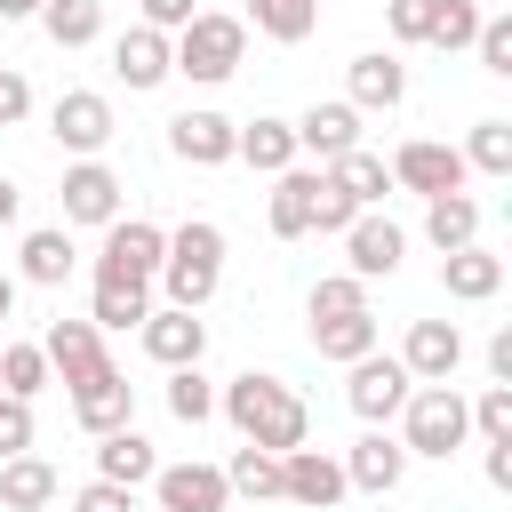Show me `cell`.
<instances>
[{"label": "cell", "mask_w": 512, "mask_h": 512, "mask_svg": "<svg viewBox=\"0 0 512 512\" xmlns=\"http://www.w3.org/2000/svg\"><path fill=\"white\" fill-rule=\"evenodd\" d=\"M312 352L352 368L360 352H376V312H336V320H312Z\"/></svg>", "instance_id": "4dcf8cb0"}, {"label": "cell", "mask_w": 512, "mask_h": 512, "mask_svg": "<svg viewBox=\"0 0 512 512\" xmlns=\"http://www.w3.org/2000/svg\"><path fill=\"white\" fill-rule=\"evenodd\" d=\"M168 416H176V424H208V416H216V392H208L200 360H192V368H168Z\"/></svg>", "instance_id": "e575fe53"}, {"label": "cell", "mask_w": 512, "mask_h": 512, "mask_svg": "<svg viewBox=\"0 0 512 512\" xmlns=\"http://www.w3.org/2000/svg\"><path fill=\"white\" fill-rule=\"evenodd\" d=\"M168 56H176V72L184 80H200V88H216V80H232L240 72V56H248V24L240 16H192L176 40H168Z\"/></svg>", "instance_id": "277c9868"}, {"label": "cell", "mask_w": 512, "mask_h": 512, "mask_svg": "<svg viewBox=\"0 0 512 512\" xmlns=\"http://www.w3.org/2000/svg\"><path fill=\"white\" fill-rule=\"evenodd\" d=\"M152 312V296L144 288H120V280H96V304H88V320L96 328H136Z\"/></svg>", "instance_id": "d590c367"}, {"label": "cell", "mask_w": 512, "mask_h": 512, "mask_svg": "<svg viewBox=\"0 0 512 512\" xmlns=\"http://www.w3.org/2000/svg\"><path fill=\"white\" fill-rule=\"evenodd\" d=\"M48 0H0V24H24V16H40Z\"/></svg>", "instance_id": "681fc988"}, {"label": "cell", "mask_w": 512, "mask_h": 512, "mask_svg": "<svg viewBox=\"0 0 512 512\" xmlns=\"http://www.w3.org/2000/svg\"><path fill=\"white\" fill-rule=\"evenodd\" d=\"M240 24H256L264 40H280V48H296V40H312L320 32V0H248V16Z\"/></svg>", "instance_id": "f1b7e54d"}, {"label": "cell", "mask_w": 512, "mask_h": 512, "mask_svg": "<svg viewBox=\"0 0 512 512\" xmlns=\"http://www.w3.org/2000/svg\"><path fill=\"white\" fill-rule=\"evenodd\" d=\"M472 48H480V64H488L496 80H512V16H480Z\"/></svg>", "instance_id": "ab89813d"}, {"label": "cell", "mask_w": 512, "mask_h": 512, "mask_svg": "<svg viewBox=\"0 0 512 512\" xmlns=\"http://www.w3.org/2000/svg\"><path fill=\"white\" fill-rule=\"evenodd\" d=\"M352 112H392L400 96H408V64L400 56H384V48H368V56H352Z\"/></svg>", "instance_id": "ffe728a7"}, {"label": "cell", "mask_w": 512, "mask_h": 512, "mask_svg": "<svg viewBox=\"0 0 512 512\" xmlns=\"http://www.w3.org/2000/svg\"><path fill=\"white\" fill-rule=\"evenodd\" d=\"M488 376H496V384H512V328H496V336H488Z\"/></svg>", "instance_id": "7dc6e473"}, {"label": "cell", "mask_w": 512, "mask_h": 512, "mask_svg": "<svg viewBox=\"0 0 512 512\" xmlns=\"http://www.w3.org/2000/svg\"><path fill=\"white\" fill-rule=\"evenodd\" d=\"M8 312H16V280L0 272V320H8Z\"/></svg>", "instance_id": "816d5d0a"}, {"label": "cell", "mask_w": 512, "mask_h": 512, "mask_svg": "<svg viewBox=\"0 0 512 512\" xmlns=\"http://www.w3.org/2000/svg\"><path fill=\"white\" fill-rule=\"evenodd\" d=\"M152 280L168 288V304L200 312V304L216 296V280H224V232H216L208 216L176 224V232H168V248H160V272H152Z\"/></svg>", "instance_id": "7a4b0ae2"}, {"label": "cell", "mask_w": 512, "mask_h": 512, "mask_svg": "<svg viewBox=\"0 0 512 512\" xmlns=\"http://www.w3.org/2000/svg\"><path fill=\"white\" fill-rule=\"evenodd\" d=\"M440 288H448L456 304H488V296L504 288V256H488L480 240H472V248H448V256H440Z\"/></svg>", "instance_id": "44dd1931"}, {"label": "cell", "mask_w": 512, "mask_h": 512, "mask_svg": "<svg viewBox=\"0 0 512 512\" xmlns=\"http://www.w3.org/2000/svg\"><path fill=\"white\" fill-rule=\"evenodd\" d=\"M464 168H480V176H512V120H472Z\"/></svg>", "instance_id": "836d02e7"}, {"label": "cell", "mask_w": 512, "mask_h": 512, "mask_svg": "<svg viewBox=\"0 0 512 512\" xmlns=\"http://www.w3.org/2000/svg\"><path fill=\"white\" fill-rule=\"evenodd\" d=\"M472 32H480V8L472 0H440V24H432L424 48H472Z\"/></svg>", "instance_id": "60d3db41"}, {"label": "cell", "mask_w": 512, "mask_h": 512, "mask_svg": "<svg viewBox=\"0 0 512 512\" xmlns=\"http://www.w3.org/2000/svg\"><path fill=\"white\" fill-rule=\"evenodd\" d=\"M160 248H168V232H160V224H144V216H112V224H104V256H96V280L152 288Z\"/></svg>", "instance_id": "5b68a950"}, {"label": "cell", "mask_w": 512, "mask_h": 512, "mask_svg": "<svg viewBox=\"0 0 512 512\" xmlns=\"http://www.w3.org/2000/svg\"><path fill=\"white\" fill-rule=\"evenodd\" d=\"M400 472H408V448H400L384 424H368V432L352 440V456H344V488H368V496H392Z\"/></svg>", "instance_id": "5bb4252c"}, {"label": "cell", "mask_w": 512, "mask_h": 512, "mask_svg": "<svg viewBox=\"0 0 512 512\" xmlns=\"http://www.w3.org/2000/svg\"><path fill=\"white\" fill-rule=\"evenodd\" d=\"M40 24H48V40H56V48H88V40L104 32V0H48V8H40Z\"/></svg>", "instance_id": "d6a6232c"}, {"label": "cell", "mask_w": 512, "mask_h": 512, "mask_svg": "<svg viewBox=\"0 0 512 512\" xmlns=\"http://www.w3.org/2000/svg\"><path fill=\"white\" fill-rule=\"evenodd\" d=\"M0 504H8V512L56 504V464H40V456H0Z\"/></svg>", "instance_id": "83f0119b"}, {"label": "cell", "mask_w": 512, "mask_h": 512, "mask_svg": "<svg viewBox=\"0 0 512 512\" xmlns=\"http://www.w3.org/2000/svg\"><path fill=\"white\" fill-rule=\"evenodd\" d=\"M160 472V456H152V440L136 432V424H120V432H96V480H120V488H144Z\"/></svg>", "instance_id": "7402d4cb"}, {"label": "cell", "mask_w": 512, "mask_h": 512, "mask_svg": "<svg viewBox=\"0 0 512 512\" xmlns=\"http://www.w3.org/2000/svg\"><path fill=\"white\" fill-rule=\"evenodd\" d=\"M280 496L304 504V512H328V504H344V464L320 456V448H288L280 456Z\"/></svg>", "instance_id": "8fae6325"}, {"label": "cell", "mask_w": 512, "mask_h": 512, "mask_svg": "<svg viewBox=\"0 0 512 512\" xmlns=\"http://www.w3.org/2000/svg\"><path fill=\"white\" fill-rule=\"evenodd\" d=\"M40 352H48V368H56L64 384H80V376L112 368V360H104V336H96V320H48Z\"/></svg>", "instance_id": "ac0fdd59"}, {"label": "cell", "mask_w": 512, "mask_h": 512, "mask_svg": "<svg viewBox=\"0 0 512 512\" xmlns=\"http://www.w3.org/2000/svg\"><path fill=\"white\" fill-rule=\"evenodd\" d=\"M192 16H200L192 0H144V24H152V32H184Z\"/></svg>", "instance_id": "bcb514c9"}, {"label": "cell", "mask_w": 512, "mask_h": 512, "mask_svg": "<svg viewBox=\"0 0 512 512\" xmlns=\"http://www.w3.org/2000/svg\"><path fill=\"white\" fill-rule=\"evenodd\" d=\"M288 128H296V152H320V160H336V152L360 144V112H352V104H312V112L288 120Z\"/></svg>", "instance_id": "603a6c76"}, {"label": "cell", "mask_w": 512, "mask_h": 512, "mask_svg": "<svg viewBox=\"0 0 512 512\" xmlns=\"http://www.w3.org/2000/svg\"><path fill=\"white\" fill-rule=\"evenodd\" d=\"M48 136H56L64 152H104V144H112V104H104L96 88H64V96L48 104Z\"/></svg>", "instance_id": "ba28073f"}, {"label": "cell", "mask_w": 512, "mask_h": 512, "mask_svg": "<svg viewBox=\"0 0 512 512\" xmlns=\"http://www.w3.org/2000/svg\"><path fill=\"white\" fill-rule=\"evenodd\" d=\"M464 432H472V408H464L456 384H416L400 400V448L408 456H456Z\"/></svg>", "instance_id": "3957f363"}, {"label": "cell", "mask_w": 512, "mask_h": 512, "mask_svg": "<svg viewBox=\"0 0 512 512\" xmlns=\"http://www.w3.org/2000/svg\"><path fill=\"white\" fill-rule=\"evenodd\" d=\"M32 448V400L0 392V456H24Z\"/></svg>", "instance_id": "7bdbcfd3"}, {"label": "cell", "mask_w": 512, "mask_h": 512, "mask_svg": "<svg viewBox=\"0 0 512 512\" xmlns=\"http://www.w3.org/2000/svg\"><path fill=\"white\" fill-rule=\"evenodd\" d=\"M136 336H144V352H152L160 368H192V360L208 352V328H200V312H184V304L144 312V320H136Z\"/></svg>", "instance_id": "7c38bea8"}, {"label": "cell", "mask_w": 512, "mask_h": 512, "mask_svg": "<svg viewBox=\"0 0 512 512\" xmlns=\"http://www.w3.org/2000/svg\"><path fill=\"white\" fill-rule=\"evenodd\" d=\"M152 496H160V512H224L232 504V488H224L216 464H160Z\"/></svg>", "instance_id": "9a60e30c"}, {"label": "cell", "mask_w": 512, "mask_h": 512, "mask_svg": "<svg viewBox=\"0 0 512 512\" xmlns=\"http://www.w3.org/2000/svg\"><path fill=\"white\" fill-rule=\"evenodd\" d=\"M72 512H136V488H120V480H88V488L72 496Z\"/></svg>", "instance_id": "ee69618b"}, {"label": "cell", "mask_w": 512, "mask_h": 512, "mask_svg": "<svg viewBox=\"0 0 512 512\" xmlns=\"http://www.w3.org/2000/svg\"><path fill=\"white\" fill-rule=\"evenodd\" d=\"M232 160L280 176V168H296V128H288V120H248V128L232 136Z\"/></svg>", "instance_id": "d4e9b609"}, {"label": "cell", "mask_w": 512, "mask_h": 512, "mask_svg": "<svg viewBox=\"0 0 512 512\" xmlns=\"http://www.w3.org/2000/svg\"><path fill=\"white\" fill-rule=\"evenodd\" d=\"M328 184H336L352 208H376V200L392 192V168H384L376 152H360V144H352V152H336V160H328Z\"/></svg>", "instance_id": "484cf974"}, {"label": "cell", "mask_w": 512, "mask_h": 512, "mask_svg": "<svg viewBox=\"0 0 512 512\" xmlns=\"http://www.w3.org/2000/svg\"><path fill=\"white\" fill-rule=\"evenodd\" d=\"M40 384H48V352H40V344H0V392L32 400Z\"/></svg>", "instance_id": "8d00e7d4"}, {"label": "cell", "mask_w": 512, "mask_h": 512, "mask_svg": "<svg viewBox=\"0 0 512 512\" xmlns=\"http://www.w3.org/2000/svg\"><path fill=\"white\" fill-rule=\"evenodd\" d=\"M312 208H320V168H280V184H272V232L280 240H304L312 232Z\"/></svg>", "instance_id": "cb8c5ba5"}, {"label": "cell", "mask_w": 512, "mask_h": 512, "mask_svg": "<svg viewBox=\"0 0 512 512\" xmlns=\"http://www.w3.org/2000/svg\"><path fill=\"white\" fill-rule=\"evenodd\" d=\"M488 480L512 488V440H488Z\"/></svg>", "instance_id": "c3c4849f"}, {"label": "cell", "mask_w": 512, "mask_h": 512, "mask_svg": "<svg viewBox=\"0 0 512 512\" xmlns=\"http://www.w3.org/2000/svg\"><path fill=\"white\" fill-rule=\"evenodd\" d=\"M112 216H120V176L104 160L64 168V224H112Z\"/></svg>", "instance_id": "e0dca14e"}, {"label": "cell", "mask_w": 512, "mask_h": 512, "mask_svg": "<svg viewBox=\"0 0 512 512\" xmlns=\"http://www.w3.org/2000/svg\"><path fill=\"white\" fill-rule=\"evenodd\" d=\"M336 312H368V280H352V272L312 280V320H336Z\"/></svg>", "instance_id": "74e56055"}, {"label": "cell", "mask_w": 512, "mask_h": 512, "mask_svg": "<svg viewBox=\"0 0 512 512\" xmlns=\"http://www.w3.org/2000/svg\"><path fill=\"white\" fill-rule=\"evenodd\" d=\"M472 408V432L480 440H512V384H488L480 400H464Z\"/></svg>", "instance_id": "f35d334b"}, {"label": "cell", "mask_w": 512, "mask_h": 512, "mask_svg": "<svg viewBox=\"0 0 512 512\" xmlns=\"http://www.w3.org/2000/svg\"><path fill=\"white\" fill-rule=\"evenodd\" d=\"M408 392H416V376H408L400 360H376V352H360V360H352L344 400H352V416H360V424H392Z\"/></svg>", "instance_id": "52a82bcc"}, {"label": "cell", "mask_w": 512, "mask_h": 512, "mask_svg": "<svg viewBox=\"0 0 512 512\" xmlns=\"http://www.w3.org/2000/svg\"><path fill=\"white\" fill-rule=\"evenodd\" d=\"M384 24H392V40H432L440 0H384Z\"/></svg>", "instance_id": "b9f144b4"}, {"label": "cell", "mask_w": 512, "mask_h": 512, "mask_svg": "<svg viewBox=\"0 0 512 512\" xmlns=\"http://www.w3.org/2000/svg\"><path fill=\"white\" fill-rule=\"evenodd\" d=\"M232 136H240V128H232L224 112H176V120H168V152L192 160V168H224V160H232Z\"/></svg>", "instance_id": "2e32d148"}, {"label": "cell", "mask_w": 512, "mask_h": 512, "mask_svg": "<svg viewBox=\"0 0 512 512\" xmlns=\"http://www.w3.org/2000/svg\"><path fill=\"white\" fill-rule=\"evenodd\" d=\"M224 488H232V496H256V504H264V496H280V456H272V448H256V440H240V448H232V464H224Z\"/></svg>", "instance_id": "1f68e13d"}, {"label": "cell", "mask_w": 512, "mask_h": 512, "mask_svg": "<svg viewBox=\"0 0 512 512\" xmlns=\"http://www.w3.org/2000/svg\"><path fill=\"white\" fill-rule=\"evenodd\" d=\"M400 248H408V232H400L392 216H376V208H360V216L344 224L352 280H392V272H400Z\"/></svg>", "instance_id": "9c48e42d"}, {"label": "cell", "mask_w": 512, "mask_h": 512, "mask_svg": "<svg viewBox=\"0 0 512 512\" xmlns=\"http://www.w3.org/2000/svg\"><path fill=\"white\" fill-rule=\"evenodd\" d=\"M424 240L448 256V248H472L480 240V200H464V192H440V200H424Z\"/></svg>", "instance_id": "4316f807"}, {"label": "cell", "mask_w": 512, "mask_h": 512, "mask_svg": "<svg viewBox=\"0 0 512 512\" xmlns=\"http://www.w3.org/2000/svg\"><path fill=\"white\" fill-rule=\"evenodd\" d=\"M112 72H120L128 88H160V80L176 72V56H168V32H152V24L120 32V40H112Z\"/></svg>", "instance_id": "d6986e66"}, {"label": "cell", "mask_w": 512, "mask_h": 512, "mask_svg": "<svg viewBox=\"0 0 512 512\" xmlns=\"http://www.w3.org/2000/svg\"><path fill=\"white\" fill-rule=\"evenodd\" d=\"M16 208H24V192H16L8 176H0V224H16Z\"/></svg>", "instance_id": "f907efd6"}, {"label": "cell", "mask_w": 512, "mask_h": 512, "mask_svg": "<svg viewBox=\"0 0 512 512\" xmlns=\"http://www.w3.org/2000/svg\"><path fill=\"white\" fill-rule=\"evenodd\" d=\"M224 416H232V432L240 440H256V448H272V456H288V448H304V432H312V416H304V400L280 384V376H232L224 384V400H216Z\"/></svg>", "instance_id": "6da1fadb"}, {"label": "cell", "mask_w": 512, "mask_h": 512, "mask_svg": "<svg viewBox=\"0 0 512 512\" xmlns=\"http://www.w3.org/2000/svg\"><path fill=\"white\" fill-rule=\"evenodd\" d=\"M24 280H32V288H64V280H72V232H64V224L24 232Z\"/></svg>", "instance_id": "f546056e"}, {"label": "cell", "mask_w": 512, "mask_h": 512, "mask_svg": "<svg viewBox=\"0 0 512 512\" xmlns=\"http://www.w3.org/2000/svg\"><path fill=\"white\" fill-rule=\"evenodd\" d=\"M24 112H32V80H24V72H8V64H0V128H16V120H24Z\"/></svg>", "instance_id": "f6af8a7d"}, {"label": "cell", "mask_w": 512, "mask_h": 512, "mask_svg": "<svg viewBox=\"0 0 512 512\" xmlns=\"http://www.w3.org/2000/svg\"><path fill=\"white\" fill-rule=\"evenodd\" d=\"M456 360H464V328H456V320H416L408 344H400V368H408L416 384H448Z\"/></svg>", "instance_id": "4fadbf2b"}, {"label": "cell", "mask_w": 512, "mask_h": 512, "mask_svg": "<svg viewBox=\"0 0 512 512\" xmlns=\"http://www.w3.org/2000/svg\"><path fill=\"white\" fill-rule=\"evenodd\" d=\"M384 168H392V184H400V192H424V200H440V192H464V176H472V168H464V152H456V144H432V136L400 144Z\"/></svg>", "instance_id": "8992f818"}, {"label": "cell", "mask_w": 512, "mask_h": 512, "mask_svg": "<svg viewBox=\"0 0 512 512\" xmlns=\"http://www.w3.org/2000/svg\"><path fill=\"white\" fill-rule=\"evenodd\" d=\"M128 416H136V384H128L120 368H96V376L72 384V424H80V432H120Z\"/></svg>", "instance_id": "30bf717a"}]
</instances>
